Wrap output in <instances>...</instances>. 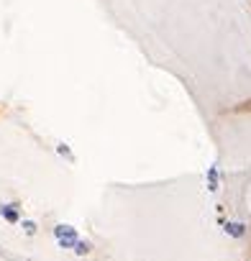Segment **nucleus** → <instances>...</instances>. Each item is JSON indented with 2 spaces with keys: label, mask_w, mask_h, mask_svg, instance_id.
<instances>
[{
  "label": "nucleus",
  "mask_w": 251,
  "mask_h": 261,
  "mask_svg": "<svg viewBox=\"0 0 251 261\" xmlns=\"http://www.w3.org/2000/svg\"><path fill=\"white\" fill-rule=\"evenodd\" d=\"M54 238H57V243L62 246V248H72L80 238H77V230L72 228V225H67V223H59L57 228H54Z\"/></svg>",
  "instance_id": "1"
},
{
  "label": "nucleus",
  "mask_w": 251,
  "mask_h": 261,
  "mask_svg": "<svg viewBox=\"0 0 251 261\" xmlns=\"http://www.w3.org/2000/svg\"><path fill=\"white\" fill-rule=\"evenodd\" d=\"M0 215L8 223H18V207L16 205H0Z\"/></svg>",
  "instance_id": "2"
},
{
  "label": "nucleus",
  "mask_w": 251,
  "mask_h": 261,
  "mask_svg": "<svg viewBox=\"0 0 251 261\" xmlns=\"http://www.w3.org/2000/svg\"><path fill=\"white\" fill-rule=\"evenodd\" d=\"M225 233H231L233 238H241V236L246 233V225H241V223H228V225H225Z\"/></svg>",
  "instance_id": "3"
},
{
  "label": "nucleus",
  "mask_w": 251,
  "mask_h": 261,
  "mask_svg": "<svg viewBox=\"0 0 251 261\" xmlns=\"http://www.w3.org/2000/svg\"><path fill=\"white\" fill-rule=\"evenodd\" d=\"M72 248H74V253H77V256H85V253H90V243H87V241H77Z\"/></svg>",
  "instance_id": "4"
},
{
  "label": "nucleus",
  "mask_w": 251,
  "mask_h": 261,
  "mask_svg": "<svg viewBox=\"0 0 251 261\" xmlns=\"http://www.w3.org/2000/svg\"><path fill=\"white\" fill-rule=\"evenodd\" d=\"M210 190L213 192L218 190V172H215V167H210Z\"/></svg>",
  "instance_id": "5"
},
{
  "label": "nucleus",
  "mask_w": 251,
  "mask_h": 261,
  "mask_svg": "<svg viewBox=\"0 0 251 261\" xmlns=\"http://www.w3.org/2000/svg\"><path fill=\"white\" fill-rule=\"evenodd\" d=\"M23 230H26V236H36V223L26 220V223H23Z\"/></svg>",
  "instance_id": "6"
},
{
  "label": "nucleus",
  "mask_w": 251,
  "mask_h": 261,
  "mask_svg": "<svg viewBox=\"0 0 251 261\" xmlns=\"http://www.w3.org/2000/svg\"><path fill=\"white\" fill-rule=\"evenodd\" d=\"M59 154H64V156H72V154H69V149H67L64 144H59Z\"/></svg>",
  "instance_id": "7"
}]
</instances>
